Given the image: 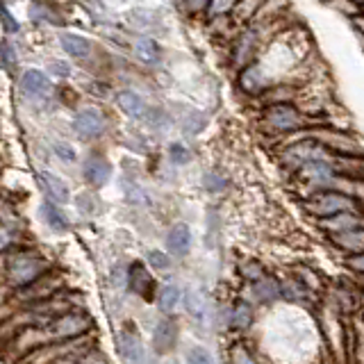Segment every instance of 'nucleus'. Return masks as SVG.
<instances>
[{
    "label": "nucleus",
    "mask_w": 364,
    "mask_h": 364,
    "mask_svg": "<svg viewBox=\"0 0 364 364\" xmlns=\"http://www.w3.org/2000/svg\"><path fill=\"white\" fill-rule=\"evenodd\" d=\"M262 125H264V130L276 134L301 132L305 125V117L291 102H276V105H267L264 114H262Z\"/></svg>",
    "instance_id": "f257e3e1"
},
{
    "label": "nucleus",
    "mask_w": 364,
    "mask_h": 364,
    "mask_svg": "<svg viewBox=\"0 0 364 364\" xmlns=\"http://www.w3.org/2000/svg\"><path fill=\"white\" fill-rule=\"evenodd\" d=\"M355 208H358L355 198L348 196V193H344V191H339V189H333V187L305 200V210L310 214H314L316 219L344 212V210H355Z\"/></svg>",
    "instance_id": "f03ea898"
},
{
    "label": "nucleus",
    "mask_w": 364,
    "mask_h": 364,
    "mask_svg": "<svg viewBox=\"0 0 364 364\" xmlns=\"http://www.w3.org/2000/svg\"><path fill=\"white\" fill-rule=\"evenodd\" d=\"M46 264L34 255H16L14 259L9 262V278L14 280L21 287L26 284H32L37 278L43 276Z\"/></svg>",
    "instance_id": "7ed1b4c3"
},
{
    "label": "nucleus",
    "mask_w": 364,
    "mask_h": 364,
    "mask_svg": "<svg viewBox=\"0 0 364 364\" xmlns=\"http://www.w3.org/2000/svg\"><path fill=\"white\" fill-rule=\"evenodd\" d=\"M89 328H91V321H89L87 314H82V312H68V314L57 316L55 321H50L48 335L60 337V339H68V337L85 335Z\"/></svg>",
    "instance_id": "20e7f679"
},
{
    "label": "nucleus",
    "mask_w": 364,
    "mask_h": 364,
    "mask_svg": "<svg viewBox=\"0 0 364 364\" xmlns=\"http://www.w3.org/2000/svg\"><path fill=\"white\" fill-rule=\"evenodd\" d=\"M314 136L316 141H321L323 146H328L330 151H337L339 155L344 157H358L362 155V146L358 139L344 134V132H337V130H326V132H318V134H310Z\"/></svg>",
    "instance_id": "39448f33"
},
{
    "label": "nucleus",
    "mask_w": 364,
    "mask_h": 364,
    "mask_svg": "<svg viewBox=\"0 0 364 364\" xmlns=\"http://www.w3.org/2000/svg\"><path fill=\"white\" fill-rule=\"evenodd\" d=\"M267 85H269V80H267L264 68L255 62H248L242 68V73H239V87L250 96H262V91L267 89Z\"/></svg>",
    "instance_id": "423d86ee"
},
{
    "label": "nucleus",
    "mask_w": 364,
    "mask_h": 364,
    "mask_svg": "<svg viewBox=\"0 0 364 364\" xmlns=\"http://www.w3.org/2000/svg\"><path fill=\"white\" fill-rule=\"evenodd\" d=\"M75 132H80L82 136H100L102 130H105V119L98 109H82L75 114L73 119Z\"/></svg>",
    "instance_id": "0eeeda50"
},
{
    "label": "nucleus",
    "mask_w": 364,
    "mask_h": 364,
    "mask_svg": "<svg viewBox=\"0 0 364 364\" xmlns=\"http://www.w3.org/2000/svg\"><path fill=\"white\" fill-rule=\"evenodd\" d=\"M362 225V219L353 212V210H344V212H337V214H330V216H321L318 221V228L328 232H341V230H350V228H358Z\"/></svg>",
    "instance_id": "6e6552de"
},
{
    "label": "nucleus",
    "mask_w": 364,
    "mask_h": 364,
    "mask_svg": "<svg viewBox=\"0 0 364 364\" xmlns=\"http://www.w3.org/2000/svg\"><path fill=\"white\" fill-rule=\"evenodd\" d=\"M178 341V326L176 321L171 318H162L157 326H155V333H153V346L157 353H168L171 348L176 346Z\"/></svg>",
    "instance_id": "1a4fd4ad"
},
{
    "label": "nucleus",
    "mask_w": 364,
    "mask_h": 364,
    "mask_svg": "<svg viewBox=\"0 0 364 364\" xmlns=\"http://www.w3.org/2000/svg\"><path fill=\"white\" fill-rule=\"evenodd\" d=\"M189 246H191V232L185 223H178L168 230L166 235V248L168 253H173L176 257H185L189 253Z\"/></svg>",
    "instance_id": "9d476101"
},
{
    "label": "nucleus",
    "mask_w": 364,
    "mask_h": 364,
    "mask_svg": "<svg viewBox=\"0 0 364 364\" xmlns=\"http://www.w3.org/2000/svg\"><path fill=\"white\" fill-rule=\"evenodd\" d=\"M39 185L43 187L46 196H48L50 200H55L57 205L68 203V198H71V191H68L66 182L62 178L53 176V173H39Z\"/></svg>",
    "instance_id": "9b49d317"
},
{
    "label": "nucleus",
    "mask_w": 364,
    "mask_h": 364,
    "mask_svg": "<svg viewBox=\"0 0 364 364\" xmlns=\"http://www.w3.org/2000/svg\"><path fill=\"white\" fill-rule=\"evenodd\" d=\"M335 246H339L346 253H362L364 250V228H350V230H341L333 235Z\"/></svg>",
    "instance_id": "f8f14e48"
},
{
    "label": "nucleus",
    "mask_w": 364,
    "mask_h": 364,
    "mask_svg": "<svg viewBox=\"0 0 364 364\" xmlns=\"http://www.w3.org/2000/svg\"><path fill=\"white\" fill-rule=\"evenodd\" d=\"M21 85L26 89V94H30V96H48L53 89L48 75L37 71V68H30V71L23 73Z\"/></svg>",
    "instance_id": "ddd939ff"
},
{
    "label": "nucleus",
    "mask_w": 364,
    "mask_h": 364,
    "mask_svg": "<svg viewBox=\"0 0 364 364\" xmlns=\"http://www.w3.org/2000/svg\"><path fill=\"white\" fill-rule=\"evenodd\" d=\"M109 176H112V168H109L105 157L94 155V157L87 159V164H85V178L91 182V185L102 187L109 180Z\"/></svg>",
    "instance_id": "4468645a"
},
{
    "label": "nucleus",
    "mask_w": 364,
    "mask_h": 364,
    "mask_svg": "<svg viewBox=\"0 0 364 364\" xmlns=\"http://www.w3.org/2000/svg\"><path fill=\"white\" fill-rule=\"evenodd\" d=\"M128 282H130V289L134 294H139L144 296V299H151L153 296V278H151V273H148L141 264H134L128 273Z\"/></svg>",
    "instance_id": "2eb2a0df"
},
{
    "label": "nucleus",
    "mask_w": 364,
    "mask_h": 364,
    "mask_svg": "<svg viewBox=\"0 0 364 364\" xmlns=\"http://www.w3.org/2000/svg\"><path fill=\"white\" fill-rule=\"evenodd\" d=\"M119 350L123 360L128 362H141L144 360V346H141V339L136 337L130 330H123L119 335Z\"/></svg>",
    "instance_id": "dca6fc26"
},
{
    "label": "nucleus",
    "mask_w": 364,
    "mask_h": 364,
    "mask_svg": "<svg viewBox=\"0 0 364 364\" xmlns=\"http://www.w3.org/2000/svg\"><path fill=\"white\" fill-rule=\"evenodd\" d=\"M117 102H119V107L125 114H128V117H132V119L146 117V102H144V98L139 94H134V91H130V89L119 91Z\"/></svg>",
    "instance_id": "f3484780"
},
{
    "label": "nucleus",
    "mask_w": 364,
    "mask_h": 364,
    "mask_svg": "<svg viewBox=\"0 0 364 364\" xmlns=\"http://www.w3.org/2000/svg\"><path fill=\"white\" fill-rule=\"evenodd\" d=\"M253 294H255V299L262 301V303H273L276 299H280L282 291H280V282L276 278H271V276H262L255 280L253 284Z\"/></svg>",
    "instance_id": "a211bd4d"
},
{
    "label": "nucleus",
    "mask_w": 364,
    "mask_h": 364,
    "mask_svg": "<svg viewBox=\"0 0 364 364\" xmlns=\"http://www.w3.org/2000/svg\"><path fill=\"white\" fill-rule=\"evenodd\" d=\"M253 323V305L246 301H237L230 312V328L232 330H248Z\"/></svg>",
    "instance_id": "6ab92c4d"
},
{
    "label": "nucleus",
    "mask_w": 364,
    "mask_h": 364,
    "mask_svg": "<svg viewBox=\"0 0 364 364\" xmlns=\"http://www.w3.org/2000/svg\"><path fill=\"white\" fill-rule=\"evenodd\" d=\"M185 305H187V310L193 318H198V321H203L205 316H208L210 312V303H208V296H205L200 289H191L187 294V299H185Z\"/></svg>",
    "instance_id": "aec40b11"
},
{
    "label": "nucleus",
    "mask_w": 364,
    "mask_h": 364,
    "mask_svg": "<svg viewBox=\"0 0 364 364\" xmlns=\"http://www.w3.org/2000/svg\"><path fill=\"white\" fill-rule=\"evenodd\" d=\"M255 41H257V34L255 32H246L239 37L237 41V48H235V62L237 64H248L250 62V57H253L255 53Z\"/></svg>",
    "instance_id": "412c9836"
},
{
    "label": "nucleus",
    "mask_w": 364,
    "mask_h": 364,
    "mask_svg": "<svg viewBox=\"0 0 364 364\" xmlns=\"http://www.w3.org/2000/svg\"><path fill=\"white\" fill-rule=\"evenodd\" d=\"M41 216L46 219V223H48L53 230H66L68 228V221L66 216L60 212V208H57L55 200H46L41 203Z\"/></svg>",
    "instance_id": "4be33fe9"
},
{
    "label": "nucleus",
    "mask_w": 364,
    "mask_h": 364,
    "mask_svg": "<svg viewBox=\"0 0 364 364\" xmlns=\"http://www.w3.org/2000/svg\"><path fill=\"white\" fill-rule=\"evenodd\" d=\"M62 48L73 57H87L91 53V43L85 37H80V34H64Z\"/></svg>",
    "instance_id": "5701e85b"
},
{
    "label": "nucleus",
    "mask_w": 364,
    "mask_h": 364,
    "mask_svg": "<svg viewBox=\"0 0 364 364\" xmlns=\"http://www.w3.org/2000/svg\"><path fill=\"white\" fill-rule=\"evenodd\" d=\"M180 299H182V291H180L178 284H166V287H162V291H159V296H157V305L162 312H173L180 303Z\"/></svg>",
    "instance_id": "b1692460"
},
{
    "label": "nucleus",
    "mask_w": 364,
    "mask_h": 364,
    "mask_svg": "<svg viewBox=\"0 0 364 364\" xmlns=\"http://www.w3.org/2000/svg\"><path fill=\"white\" fill-rule=\"evenodd\" d=\"M134 50H136V55H139L146 64H155V62L159 60V46H157L151 37H141V39H136Z\"/></svg>",
    "instance_id": "393cba45"
},
{
    "label": "nucleus",
    "mask_w": 364,
    "mask_h": 364,
    "mask_svg": "<svg viewBox=\"0 0 364 364\" xmlns=\"http://www.w3.org/2000/svg\"><path fill=\"white\" fill-rule=\"evenodd\" d=\"M267 105H276V102H291L296 98V91L291 87H271L262 91Z\"/></svg>",
    "instance_id": "a878e982"
},
{
    "label": "nucleus",
    "mask_w": 364,
    "mask_h": 364,
    "mask_svg": "<svg viewBox=\"0 0 364 364\" xmlns=\"http://www.w3.org/2000/svg\"><path fill=\"white\" fill-rule=\"evenodd\" d=\"M262 3L264 0H237V5H235V16L237 21H246V18H253L257 14V9L262 7Z\"/></svg>",
    "instance_id": "bb28decb"
},
{
    "label": "nucleus",
    "mask_w": 364,
    "mask_h": 364,
    "mask_svg": "<svg viewBox=\"0 0 364 364\" xmlns=\"http://www.w3.org/2000/svg\"><path fill=\"white\" fill-rule=\"evenodd\" d=\"M30 18H32V21H37V23H41V21L57 23V14H55V11H53L48 5H43V3H34V5L30 7Z\"/></svg>",
    "instance_id": "cd10ccee"
},
{
    "label": "nucleus",
    "mask_w": 364,
    "mask_h": 364,
    "mask_svg": "<svg viewBox=\"0 0 364 364\" xmlns=\"http://www.w3.org/2000/svg\"><path fill=\"white\" fill-rule=\"evenodd\" d=\"M182 125H185V132L187 134H198L205 128V117H203L200 112H191Z\"/></svg>",
    "instance_id": "c85d7f7f"
},
{
    "label": "nucleus",
    "mask_w": 364,
    "mask_h": 364,
    "mask_svg": "<svg viewBox=\"0 0 364 364\" xmlns=\"http://www.w3.org/2000/svg\"><path fill=\"white\" fill-rule=\"evenodd\" d=\"M235 5H237V0H210L208 9H210L212 16H223V14H228V11H232Z\"/></svg>",
    "instance_id": "c756f323"
},
{
    "label": "nucleus",
    "mask_w": 364,
    "mask_h": 364,
    "mask_svg": "<svg viewBox=\"0 0 364 364\" xmlns=\"http://www.w3.org/2000/svg\"><path fill=\"white\" fill-rule=\"evenodd\" d=\"M299 271H301V273H299V280H301V282L305 284V287L310 289V291H312V289H318V287H321V278H318L312 269L301 267Z\"/></svg>",
    "instance_id": "7c9ffc66"
},
{
    "label": "nucleus",
    "mask_w": 364,
    "mask_h": 364,
    "mask_svg": "<svg viewBox=\"0 0 364 364\" xmlns=\"http://www.w3.org/2000/svg\"><path fill=\"white\" fill-rule=\"evenodd\" d=\"M242 273H244V278H248V280H257V278H262L264 276V267L259 264V262H255V259H250V262H246V264L242 267Z\"/></svg>",
    "instance_id": "2f4dec72"
},
{
    "label": "nucleus",
    "mask_w": 364,
    "mask_h": 364,
    "mask_svg": "<svg viewBox=\"0 0 364 364\" xmlns=\"http://www.w3.org/2000/svg\"><path fill=\"white\" fill-rule=\"evenodd\" d=\"M205 182V189H210V191H223L228 187V180L219 173H208L203 178Z\"/></svg>",
    "instance_id": "473e14b6"
},
{
    "label": "nucleus",
    "mask_w": 364,
    "mask_h": 364,
    "mask_svg": "<svg viewBox=\"0 0 364 364\" xmlns=\"http://www.w3.org/2000/svg\"><path fill=\"white\" fill-rule=\"evenodd\" d=\"M0 64H3V68H7V71H14L16 57H14V50H11V46H9V43H3V46H0Z\"/></svg>",
    "instance_id": "72a5a7b5"
},
{
    "label": "nucleus",
    "mask_w": 364,
    "mask_h": 364,
    "mask_svg": "<svg viewBox=\"0 0 364 364\" xmlns=\"http://www.w3.org/2000/svg\"><path fill=\"white\" fill-rule=\"evenodd\" d=\"M346 267L353 273H358V276H364V250H362V253H350L346 257Z\"/></svg>",
    "instance_id": "f704fd0d"
},
{
    "label": "nucleus",
    "mask_w": 364,
    "mask_h": 364,
    "mask_svg": "<svg viewBox=\"0 0 364 364\" xmlns=\"http://www.w3.org/2000/svg\"><path fill=\"white\" fill-rule=\"evenodd\" d=\"M168 155H171V159H173L176 164H187V162H189V157H191L187 148H185V146H180V144H173V146H171V148H168Z\"/></svg>",
    "instance_id": "c9c22d12"
},
{
    "label": "nucleus",
    "mask_w": 364,
    "mask_h": 364,
    "mask_svg": "<svg viewBox=\"0 0 364 364\" xmlns=\"http://www.w3.org/2000/svg\"><path fill=\"white\" fill-rule=\"evenodd\" d=\"M187 360L189 362H193V364H208V362H212V355L205 348H200V346H193L189 353H187Z\"/></svg>",
    "instance_id": "e433bc0d"
},
{
    "label": "nucleus",
    "mask_w": 364,
    "mask_h": 364,
    "mask_svg": "<svg viewBox=\"0 0 364 364\" xmlns=\"http://www.w3.org/2000/svg\"><path fill=\"white\" fill-rule=\"evenodd\" d=\"M0 18H3V26H5L7 32H16L18 30V23L14 21V16L9 14V9L3 3H0Z\"/></svg>",
    "instance_id": "4c0bfd02"
},
{
    "label": "nucleus",
    "mask_w": 364,
    "mask_h": 364,
    "mask_svg": "<svg viewBox=\"0 0 364 364\" xmlns=\"http://www.w3.org/2000/svg\"><path fill=\"white\" fill-rule=\"evenodd\" d=\"M148 262H151V267H155V269H166L168 255L159 253V250H151V253H148Z\"/></svg>",
    "instance_id": "58836bf2"
},
{
    "label": "nucleus",
    "mask_w": 364,
    "mask_h": 364,
    "mask_svg": "<svg viewBox=\"0 0 364 364\" xmlns=\"http://www.w3.org/2000/svg\"><path fill=\"white\" fill-rule=\"evenodd\" d=\"M55 153L57 155H60V157H64L66 159V162H73V151H71V146H66V144H57L55 146Z\"/></svg>",
    "instance_id": "ea45409f"
},
{
    "label": "nucleus",
    "mask_w": 364,
    "mask_h": 364,
    "mask_svg": "<svg viewBox=\"0 0 364 364\" xmlns=\"http://www.w3.org/2000/svg\"><path fill=\"white\" fill-rule=\"evenodd\" d=\"M208 5H210V0H187V9L193 11V14L200 11V9H205Z\"/></svg>",
    "instance_id": "a19ab883"
},
{
    "label": "nucleus",
    "mask_w": 364,
    "mask_h": 364,
    "mask_svg": "<svg viewBox=\"0 0 364 364\" xmlns=\"http://www.w3.org/2000/svg\"><path fill=\"white\" fill-rule=\"evenodd\" d=\"M11 242V232L7 230V228L0 225V250H5Z\"/></svg>",
    "instance_id": "79ce46f5"
},
{
    "label": "nucleus",
    "mask_w": 364,
    "mask_h": 364,
    "mask_svg": "<svg viewBox=\"0 0 364 364\" xmlns=\"http://www.w3.org/2000/svg\"><path fill=\"white\" fill-rule=\"evenodd\" d=\"M50 68H53V71H55L57 75H62V77H66V75H68V71H71V68H68L64 62H53V64H50Z\"/></svg>",
    "instance_id": "37998d69"
},
{
    "label": "nucleus",
    "mask_w": 364,
    "mask_h": 364,
    "mask_svg": "<svg viewBox=\"0 0 364 364\" xmlns=\"http://www.w3.org/2000/svg\"><path fill=\"white\" fill-rule=\"evenodd\" d=\"M230 358H232L235 362H250V360H253V355H250V353H246V350H239V348L232 353Z\"/></svg>",
    "instance_id": "c03bdc74"
},
{
    "label": "nucleus",
    "mask_w": 364,
    "mask_h": 364,
    "mask_svg": "<svg viewBox=\"0 0 364 364\" xmlns=\"http://www.w3.org/2000/svg\"><path fill=\"white\" fill-rule=\"evenodd\" d=\"M350 3H355L358 7H364V0H350Z\"/></svg>",
    "instance_id": "a18cd8bd"
}]
</instances>
